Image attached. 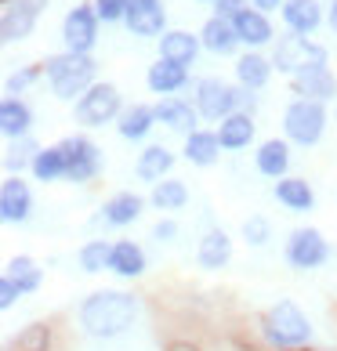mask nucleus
Instances as JSON below:
<instances>
[{"label":"nucleus","instance_id":"obj_43","mask_svg":"<svg viewBox=\"0 0 337 351\" xmlns=\"http://www.w3.org/2000/svg\"><path fill=\"white\" fill-rule=\"evenodd\" d=\"M251 8H257V11H265V15H268V11L283 8V0H251Z\"/></svg>","mask_w":337,"mask_h":351},{"label":"nucleus","instance_id":"obj_48","mask_svg":"<svg viewBox=\"0 0 337 351\" xmlns=\"http://www.w3.org/2000/svg\"><path fill=\"white\" fill-rule=\"evenodd\" d=\"M334 120H337V101H334Z\"/></svg>","mask_w":337,"mask_h":351},{"label":"nucleus","instance_id":"obj_26","mask_svg":"<svg viewBox=\"0 0 337 351\" xmlns=\"http://www.w3.org/2000/svg\"><path fill=\"white\" fill-rule=\"evenodd\" d=\"M189 199H192V192H189V185L181 178H163V181H156V185L149 189V206L152 210H160L163 217H174L178 210H185L189 206Z\"/></svg>","mask_w":337,"mask_h":351},{"label":"nucleus","instance_id":"obj_35","mask_svg":"<svg viewBox=\"0 0 337 351\" xmlns=\"http://www.w3.org/2000/svg\"><path fill=\"white\" fill-rule=\"evenodd\" d=\"M109 254H113V243L109 239H87L80 250H76V265H80L84 276H102L109 271Z\"/></svg>","mask_w":337,"mask_h":351},{"label":"nucleus","instance_id":"obj_22","mask_svg":"<svg viewBox=\"0 0 337 351\" xmlns=\"http://www.w3.org/2000/svg\"><path fill=\"white\" fill-rule=\"evenodd\" d=\"M222 138H218V131H207V127H200V131L185 134V145H181V160H185L189 167H200V171H207V167H214L218 160H222Z\"/></svg>","mask_w":337,"mask_h":351},{"label":"nucleus","instance_id":"obj_34","mask_svg":"<svg viewBox=\"0 0 337 351\" xmlns=\"http://www.w3.org/2000/svg\"><path fill=\"white\" fill-rule=\"evenodd\" d=\"M33 181H40V185H55V181H66V152H62V145L55 141V145H44L40 152H36V160L30 167Z\"/></svg>","mask_w":337,"mask_h":351},{"label":"nucleus","instance_id":"obj_45","mask_svg":"<svg viewBox=\"0 0 337 351\" xmlns=\"http://www.w3.org/2000/svg\"><path fill=\"white\" fill-rule=\"evenodd\" d=\"M22 4H25V8H30V11H33V15H44V11L51 8V0H22Z\"/></svg>","mask_w":337,"mask_h":351},{"label":"nucleus","instance_id":"obj_38","mask_svg":"<svg viewBox=\"0 0 337 351\" xmlns=\"http://www.w3.org/2000/svg\"><path fill=\"white\" fill-rule=\"evenodd\" d=\"M44 76V62H33V66H22L19 73H11L4 80V98H22L36 80Z\"/></svg>","mask_w":337,"mask_h":351},{"label":"nucleus","instance_id":"obj_14","mask_svg":"<svg viewBox=\"0 0 337 351\" xmlns=\"http://www.w3.org/2000/svg\"><path fill=\"white\" fill-rule=\"evenodd\" d=\"M272 196H276V203L290 214H312L316 210V189H312V181L301 178V174H287V178L272 181Z\"/></svg>","mask_w":337,"mask_h":351},{"label":"nucleus","instance_id":"obj_28","mask_svg":"<svg viewBox=\"0 0 337 351\" xmlns=\"http://www.w3.org/2000/svg\"><path fill=\"white\" fill-rule=\"evenodd\" d=\"M174 163H178V156L167 149V145H146V149L138 152V160H135V178H138V181H149V185H156V181L171 178Z\"/></svg>","mask_w":337,"mask_h":351},{"label":"nucleus","instance_id":"obj_33","mask_svg":"<svg viewBox=\"0 0 337 351\" xmlns=\"http://www.w3.org/2000/svg\"><path fill=\"white\" fill-rule=\"evenodd\" d=\"M152 127H156V109L146 106V101H135V106H127L120 112L116 134H120L124 141H146L152 134Z\"/></svg>","mask_w":337,"mask_h":351},{"label":"nucleus","instance_id":"obj_44","mask_svg":"<svg viewBox=\"0 0 337 351\" xmlns=\"http://www.w3.org/2000/svg\"><path fill=\"white\" fill-rule=\"evenodd\" d=\"M327 25H330V33L337 36V0H327Z\"/></svg>","mask_w":337,"mask_h":351},{"label":"nucleus","instance_id":"obj_40","mask_svg":"<svg viewBox=\"0 0 337 351\" xmlns=\"http://www.w3.org/2000/svg\"><path fill=\"white\" fill-rule=\"evenodd\" d=\"M95 4V15L102 25H120L127 19V8H131V0H91Z\"/></svg>","mask_w":337,"mask_h":351},{"label":"nucleus","instance_id":"obj_16","mask_svg":"<svg viewBox=\"0 0 337 351\" xmlns=\"http://www.w3.org/2000/svg\"><path fill=\"white\" fill-rule=\"evenodd\" d=\"M36 22H40V15H33L22 0H0V40L8 47L30 40Z\"/></svg>","mask_w":337,"mask_h":351},{"label":"nucleus","instance_id":"obj_25","mask_svg":"<svg viewBox=\"0 0 337 351\" xmlns=\"http://www.w3.org/2000/svg\"><path fill=\"white\" fill-rule=\"evenodd\" d=\"M200 44H203V51H211V55H218V58H229L243 47L240 36H236V25H232L229 19H218V15H211L200 25Z\"/></svg>","mask_w":337,"mask_h":351},{"label":"nucleus","instance_id":"obj_18","mask_svg":"<svg viewBox=\"0 0 337 351\" xmlns=\"http://www.w3.org/2000/svg\"><path fill=\"white\" fill-rule=\"evenodd\" d=\"M232 25H236V36H240V44L247 51H265V47H272L279 40L276 29H272V19L265 15V11H257V8H247Z\"/></svg>","mask_w":337,"mask_h":351},{"label":"nucleus","instance_id":"obj_41","mask_svg":"<svg viewBox=\"0 0 337 351\" xmlns=\"http://www.w3.org/2000/svg\"><path fill=\"white\" fill-rule=\"evenodd\" d=\"M247 8H251L247 0H218L211 15H218V19H229V22H236V19H240L243 11H247Z\"/></svg>","mask_w":337,"mask_h":351},{"label":"nucleus","instance_id":"obj_1","mask_svg":"<svg viewBox=\"0 0 337 351\" xmlns=\"http://www.w3.org/2000/svg\"><path fill=\"white\" fill-rule=\"evenodd\" d=\"M141 304L127 290H95L76 308V326L91 341H120L135 330Z\"/></svg>","mask_w":337,"mask_h":351},{"label":"nucleus","instance_id":"obj_6","mask_svg":"<svg viewBox=\"0 0 337 351\" xmlns=\"http://www.w3.org/2000/svg\"><path fill=\"white\" fill-rule=\"evenodd\" d=\"M192 106H196L200 120L222 123L225 116L240 112V87H232L222 76H200L192 87Z\"/></svg>","mask_w":337,"mask_h":351},{"label":"nucleus","instance_id":"obj_5","mask_svg":"<svg viewBox=\"0 0 337 351\" xmlns=\"http://www.w3.org/2000/svg\"><path fill=\"white\" fill-rule=\"evenodd\" d=\"M124 95H120V87L109 84V80H98L95 87L87 90V95L73 106V120L80 123V127H106V123H116L120 120V112H124Z\"/></svg>","mask_w":337,"mask_h":351},{"label":"nucleus","instance_id":"obj_29","mask_svg":"<svg viewBox=\"0 0 337 351\" xmlns=\"http://www.w3.org/2000/svg\"><path fill=\"white\" fill-rule=\"evenodd\" d=\"M146 250L135 243V239H116L113 243V254H109V271L116 279H141L146 276Z\"/></svg>","mask_w":337,"mask_h":351},{"label":"nucleus","instance_id":"obj_37","mask_svg":"<svg viewBox=\"0 0 337 351\" xmlns=\"http://www.w3.org/2000/svg\"><path fill=\"white\" fill-rule=\"evenodd\" d=\"M44 145H36L33 138H22L19 145H8L4 149V171L8 174H22V171H30L33 160H36V152H40Z\"/></svg>","mask_w":337,"mask_h":351},{"label":"nucleus","instance_id":"obj_23","mask_svg":"<svg viewBox=\"0 0 337 351\" xmlns=\"http://www.w3.org/2000/svg\"><path fill=\"white\" fill-rule=\"evenodd\" d=\"M254 167L257 174L268 181H279L290 174V141L287 138H265L254 152Z\"/></svg>","mask_w":337,"mask_h":351},{"label":"nucleus","instance_id":"obj_39","mask_svg":"<svg viewBox=\"0 0 337 351\" xmlns=\"http://www.w3.org/2000/svg\"><path fill=\"white\" fill-rule=\"evenodd\" d=\"M240 236L247 246H265L272 239V221L265 214H251V217H243V225H240Z\"/></svg>","mask_w":337,"mask_h":351},{"label":"nucleus","instance_id":"obj_15","mask_svg":"<svg viewBox=\"0 0 337 351\" xmlns=\"http://www.w3.org/2000/svg\"><path fill=\"white\" fill-rule=\"evenodd\" d=\"M146 196H138V192L131 189H120V192H113V196L102 203V210H98V221L102 225H109V228H127V225H135V221L146 214Z\"/></svg>","mask_w":337,"mask_h":351},{"label":"nucleus","instance_id":"obj_20","mask_svg":"<svg viewBox=\"0 0 337 351\" xmlns=\"http://www.w3.org/2000/svg\"><path fill=\"white\" fill-rule=\"evenodd\" d=\"M156 123H163L167 131H174V134H192V131H200V112L192 101L185 98H160L156 106Z\"/></svg>","mask_w":337,"mask_h":351},{"label":"nucleus","instance_id":"obj_13","mask_svg":"<svg viewBox=\"0 0 337 351\" xmlns=\"http://www.w3.org/2000/svg\"><path fill=\"white\" fill-rule=\"evenodd\" d=\"M279 19L287 25V33L312 36L323 22H327V4L323 0H283Z\"/></svg>","mask_w":337,"mask_h":351},{"label":"nucleus","instance_id":"obj_30","mask_svg":"<svg viewBox=\"0 0 337 351\" xmlns=\"http://www.w3.org/2000/svg\"><path fill=\"white\" fill-rule=\"evenodd\" d=\"M0 134L8 141H22L33 134V109L25 98H4L0 101Z\"/></svg>","mask_w":337,"mask_h":351},{"label":"nucleus","instance_id":"obj_46","mask_svg":"<svg viewBox=\"0 0 337 351\" xmlns=\"http://www.w3.org/2000/svg\"><path fill=\"white\" fill-rule=\"evenodd\" d=\"M131 4H156V0H131Z\"/></svg>","mask_w":337,"mask_h":351},{"label":"nucleus","instance_id":"obj_10","mask_svg":"<svg viewBox=\"0 0 337 351\" xmlns=\"http://www.w3.org/2000/svg\"><path fill=\"white\" fill-rule=\"evenodd\" d=\"M98 15H95V4L84 0L66 11L62 19V51H73V55H91L98 44Z\"/></svg>","mask_w":337,"mask_h":351},{"label":"nucleus","instance_id":"obj_19","mask_svg":"<svg viewBox=\"0 0 337 351\" xmlns=\"http://www.w3.org/2000/svg\"><path fill=\"white\" fill-rule=\"evenodd\" d=\"M127 33L131 36H146V40H160V36L167 33V8L163 0H156V4H131L127 8Z\"/></svg>","mask_w":337,"mask_h":351},{"label":"nucleus","instance_id":"obj_27","mask_svg":"<svg viewBox=\"0 0 337 351\" xmlns=\"http://www.w3.org/2000/svg\"><path fill=\"white\" fill-rule=\"evenodd\" d=\"M218 138H222V149L225 152H243V149H251V141L257 134V123H254V112H232L225 116L222 123L214 127Z\"/></svg>","mask_w":337,"mask_h":351},{"label":"nucleus","instance_id":"obj_4","mask_svg":"<svg viewBox=\"0 0 337 351\" xmlns=\"http://www.w3.org/2000/svg\"><path fill=\"white\" fill-rule=\"evenodd\" d=\"M327 123H330V112L323 101H308V98H294L287 109H283V138L290 145H301V149H312L323 141L327 134Z\"/></svg>","mask_w":337,"mask_h":351},{"label":"nucleus","instance_id":"obj_21","mask_svg":"<svg viewBox=\"0 0 337 351\" xmlns=\"http://www.w3.org/2000/svg\"><path fill=\"white\" fill-rule=\"evenodd\" d=\"M232 261V236L225 228H207L196 243V265L203 271H222Z\"/></svg>","mask_w":337,"mask_h":351},{"label":"nucleus","instance_id":"obj_17","mask_svg":"<svg viewBox=\"0 0 337 351\" xmlns=\"http://www.w3.org/2000/svg\"><path fill=\"white\" fill-rule=\"evenodd\" d=\"M200 33H189V29H167L160 40H156V58L163 62H174V66H192V62L200 58Z\"/></svg>","mask_w":337,"mask_h":351},{"label":"nucleus","instance_id":"obj_24","mask_svg":"<svg viewBox=\"0 0 337 351\" xmlns=\"http://www.w3.org/2000/svg\"><path fill=\"white\" fill-rule=\"evenodd\" d=\"M232 73H236V84L243 90H262L272 80L276 66H272V55H265V51H243V55H236Z\"/></svg>","mask_w":337,"mask_h":351},{"label":"nucleus","instance_id":"obj_32","mask_svg":"<svg viewBox=\"0 0 337 351\" xmlns=\"http://www.w3.org/2000/svg\"><path fill=\"white\" fill-rule=\"evenodd\" d=\"M0 279H8V282L22 293V297H30V293L40 290V282H44V268H40V261H36V257L19 254V257H11V261L4 265V276H0Z\"/></svg>","mask_w":337,"mask_h":351},{"label":"nucleus","instance_id":"obj_7","mask_svg":"<svg viewBox=\"0 0 337 351\" xmlns=\"http://www.w3.org/2000/svg\"><path fill=\"white\" fill-rule=\"evenodd\" d=\"M283 257H287V265L294 271H316L330 261V239L316 225H297L287 236Z\"/></svg>","mask_w":337,"mask_h":351},{"label":"nucleus","instance_id":"obj_2","mask_svg":"<svg viewBox=\"0 0 337 351\" xmlns=\"http://www.w3.org/2000/svg\"><path fill=\"white\" fill-rule=\"evenodd\" d=\"M257 330H262L265 344L272 351H301L312 344V319L301 311V304L290 301V297H279L276 304H268L262 311V322H257Z\"/></svg>","mask_w":337,"mask_h":351},{"label":"nucleus","instance_id":"obj_47","mask_svg":"<svg viewBox=\"0 0 337 351\" xmlns=\"http://www.w3.org/2000/svg\"><path fill=\"white\" fill-rule=\"evenodd\" d=\"M196 4H211V8H214V4H218V0H196Z\"/></svg>","mask_w":337,"mask_h":351},{"label":"nucleus","instance_id":"obj_31","mask_svg":"<svg viewBox=\"0 0 337 351\" xmlns=\"http://www.w3.org/2000/svg\"><path fill=\"white\" fill-rule=\"evenodd\" d=\"M185 84H189V69L185 66H174V62L156 58L146 69V87L152 90V95H160V98H174Z\"/></svg>","mask_w":337,"mask_h":351},{"label":"nucleus","instance_id":"obj_8","mask_svg":"<svg viewBox=\"0 0 337 351\" xmlns=\"http://www.w3.org/2000/svg\"><path fill=\"white\" fill-rule=\"evenodd\" d=\"M330 51L316 44L312 36H297V33H283L276 44H272V66H276L279 76H294L301 73L312 62H327Z\"/></svg>","mask_w":337,"mask_h":351},{"label":"nucleus","instance_id":"obj_42","mask_svg":"<svg viewBox=\"0 0 337 351\" xmlns=\"http://www.w3.org/2000/svg\"><path fill=\"white\" fill-rule=\"evenodd\" d=\"M178 232H181V228H178L174 217H160L156 225H152V239H156V243H174Z\"/></svg>","mask_w":337,"mask_h":351},{"label":"nucleus","instance_id":"obj_11","mask_svg":"<svg viewBox=\"0 0 337 351\" xmlns=\"http://www.w3.org/2000/svg\"><path fill=\"white\" fill-rule=\"evenodd\" d=\"M290 90L294 98H308V101H337V76L330 69V62H312L301 73L290 76Z\"/></svg>","mask_w":337,"mask_h":351},{"label":"nucleus","instance_id":"obj_36","mask_svg":"<svg viewBox=\"0 0 337 351\" xmlns=\"http://www.w3.org/2000/svg\"><path fill=\"white\" fill-rule=\"evenodd\" d=\"M51 344H55V330L47 322H30L8 341V351H51Z\"/></svg>","mask_w":337,"mask_h":351},{"label":"nucleus","instance_id":"obj_3","mask_svg":"<svg viewBox=\"0 0 337 351\" xmlns=\"http://www.w3.org/2000/svg\"><path fill=\"white\" fill-rule=\"evenodd\" d=\"M47 87L58 101H80L91 87L98 84V62L95 55H73V51H58L44 62Z\"/></svg>","mask_w":337,"mask_h":351},{"label":"nucleus","instance_id":"obj_9","mask_svg":"<svg viewBox=\"0 0 337 351\" xmlns=\"http://www.w3.org/2000/svg\"><path fill=\"white\" fill-rule=\"evenodd\" d=\"M58 145L66 152V181H73V185H91L102 174V149L95 138L66 134V138H58Z\"/></svg>","mask_w":337,"mask_h":351},{"label":"nucleus","instance_id":"obj_12","mask_svg":"<svg viewBox=\"0 0 337 351\" xmlns=\"http://www.w3.org/2000/svg\"><path fill=\"white\" fill-rule=\"evenodd\" d=\"M33 217V189L22 174H4L0 181V221L4 225H25Z\"/></svg>","mask_w":337,"mask_h":351}]
</instances>
